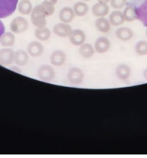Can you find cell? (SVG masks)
Here are the masks:
<instances>
[{"instance_id": "obj_18", "label": "cell", "mask_w": 147, "mask_h": 158, "mask_svg": "<svg viewBox=\"0 0 147 158\" xmlns=\"http://www.w3.org/2000/svg\"><path fill=\"white\" fill-rule=\"evenodd\" d=\"M79 53L83 58L89 59L93 56L94 53H95V49L90 43H83V45L80 46Z\"/></svg>"}, {"instance_id": "obj_3", "label": "cell", "mask_w": 147, "mask_h": 158, "mask_svg": "<svg viewBox=\"0 0 147 158\" xmlns=\"http://www.w3.org/2000/svg\"><path fill=\"white\" fill-rule=\"evenodd\" d=\"M18 0H0V19L9 17L17 8Z\"/></svg>"}, {"instance_id": "obj_8", "label": "cell", "mask_w": 147, "mask_h": 158, "mask_svg": "<svg viewBox=\"0 0 147 158\" xmlns=\"http://www.w3.org/2000/svg\"><path fill=\"white\" fill-rule=\"evenodd\" d=\"M69 41L72 45L76 46H80L85 43L86 40V33L81 29H74L71 32L70 35L69 36Z\"/></svg>"}, {"instance_id": "obj_23", "label": "cell", "mask_w": 147, "mask_h": 158, "mask_svg": "<svg viewBox=\"0 0 147 158\" xmlns=\"http://www.w3.org/2000/svg\"><path fill=\"white\" fill-rule=\"evenodd\" d=\"M50 30L47 27L36 28L35 30V36L39 41H46L50 38Z\"/></svg>"}, {"instance_id": "obj_21", "label": "cell", "mask_w": 147, "mask_h": 158, "mask_svg": "<svg viewBox=\"0 0 147 158\" xmlns=\"http://www.w3.org/2000/svg\"><path fill=\"white\" fill-rule=\"evenodd\" d=\"M72 9H73L76 15L82 17L87 14L88 11H89V6L84 2H78L74 5Z\"/></svg>"}, {"instance_id": "obj_35", "label": "cell", "mask_w": 147, "mask_h": 158, "mask_svg": "<svg viewBox=\"0 0 147 158\" xmlns=\"http://www.w3.org/2000/svg\"><path fill=\"white\" fill-rule=\"evenodd\" d=\"M66 1H69V0H66Z\"/></svg>"}, {"instance_id": "obj_31", "label": "cell", "mask_w": 147, "mask_h": 158, "mask_svg": "<svg viewBox=\"0 0 147 158\" xmlns=\"http://www.w3.org/2000/svg\"><path fill=\"white\" fill-rule=\"evenodd\" d=\"M143 77H144V78L147 80V69H145L144 72H143Z\"/></svg>"}, {"instance_id": "obj_19", "label": "cell", "mask_w": 147, "mask_h": 158, "mask_svg": "<svg viewBox=\"0 0 147 158\" xmlns=\"http://www.w3.org/2000/svg\"><path fill=\"white\" fill-rule=\"evenodd\" d=\"M29 60V55H28L26 51L20 49V50L16 51L15 52V60H14V62H15L17 66H24L25 65L27 64Z\"/></svg>"}, {"instance_id": "obj_24", "label": "cell", "mask_w": 147, "mask_h": 158, "mask_svg": "<svg viewBox=\"0 0 147 158\" xmlns=\"http://www.w3.org/2000/svg\"><path fill=\"white\" fill-rule=\"evenodd\" d=\"M15 35L12 32H4L0 38V44L4 47H9L15 43Z\"/></svg>"}, {"instance_id": "obj_26", "label": "cell", "mask_w": 147, "mask_h": 158, "mask_svg": "<svg viewBox=\"0 0 147 158\" xmlns=\"http://www.w3.org/2000/svg\"><path fill=\"white\" fill-rule=\"evenodd\" d=\"M135 51L139 56L147 55V42L145 40L139 41L135 46Z\"/></svg>"}, {"instance_id": "obj_25", "label": "cell", "mask_w": 147, "mask_h": 158, "mask_svg": "<svg viewBox=\"0 0 147 158\" xmlns=\"http://www.w3.org/2000/svg\"><path fill=\"white\" fill-rule=\"evenodd\" d=\"M18 9L22 15H29L32 11V5L29 0H22L18 3Z\"/></svg>"}, {"instance_id": "obj_29", "label": "cell", "mask_w": 147, "mask_h": 158, "mask_svg": "<svg viewBox=\"0 0 147 158\" xmlns=\"http://www.w3.org/2000/svg\"><path fill=\"white\" fill-rule=\"evenodd\" d=\"M5 32V26L4 24H3L2 22L0 20V38L2 37V35L4 34Z\"/></svg>"}, {"instance_id": "obj_5", "label": "cell", "mask_w": 147, "mask_h": 158, "mask_svg": "<svg viewBox=\"0 0 147 158\" xmlns=\"http://www.w3.org/2000/svg\"><path fill=\"white\" fill-rule=\"evenodd\" d=\"M55 76L53 67L49 65H42L38 69V77L44 82H51L54 80Z\"/></svg>"}, {"instance_id": "obj_12", "label": "cell", "mask_w": 147, "mask_h": 158, "mask_svg": "<svg viewBox=\"0 0 147 158\" xmlns=\"http://www.w3.org/2000/svg\"><path fill=\"white\" fill-rule=\"evenodd\" d=\"M110 48V41L106 37H99L95 43L94 49L99 53H104L106 52Z\"/></svg>"}, {"instance_id": "obj_30", "label": "cell", "mask_w": 147, "mask_h": 158, "mask_svg": "<svg viewBox=\"0 0 147 158\" xmlns=\"http://www.w3.org/2000/svg\"><path fill=\"white\" fill-rule=\"evenodd\" d=\"M45 1L49 2H51V3H52V4L55 5L57 3V2H58V0H45Z\"/></svg>"}, {"instance_id": "obj_27", "label": "cell", "mask_w": 147, "mask_h": 158, "mask_svg": "<svg viewBox=\"0 0 147 158\" xmlns=\"http://www.w3.org/2000/svg\"><path fill=\"white\" fill-rule=\"evenodd\" d=\"M41 6H43V10H44L45 13H46V16H50L55 12V5L52 4L51 2L47 1H43L41 3Z\"/></svg>"}, {"instance_id": "obj_16", "label": "cell", "mask_w": 147, "mask_h": 158, "mask_svg": "<svg viewBox=\"0 0 147 158\" xmlns=\"http://www.w3.org/2000/svg\"><path fill=\"white\" fill-rule=\"evenodd\" d=\"M109 21L110 25L113 26H120L125 22L124 16L121 11H112L109 16Z\"/></svg>"}, {"instance_id": "obj_4", "label": "cell", "mask_w": 147, "mask_h": 158, "mask_svg": "<svg viewBox=\"0 0 147 158\" xmlns=\"http://www.w3.org/2000/svg\"><path fill=\"white\" fill-rule=\"evenodd\" d=\"M67 79L72 85H80L84 80V73L78 67L70 68L68 71Z\"/></svg>"}, {"instance_id": "obj_10", "label": "cell", "mask_w": 147, "mask_h": 158, "mask_svg": "<svg viewBox=\"0 0 147 158\" xmlns=\"http://www.w3.org/2000/svg\"><path fill=\"white\" fill-rule=\"evenodd\" d=\"M109 6H108L107 3L98 2L95 3L92 8V12L93 15L96 17H104L109 13Z\"/></svg>"}, {"instance_id": "obj_33", "label": "cell", "mask_w": 147, "mask_h": 158, "mask_svg": "<svg viewBox=\"0 0 147 158\" xmlns=\"http://www.w3.org/2000/svg\"><path fill=\"white\" fill-rule=\"evenodd\" d=\"M83 1H86V2H88V1H90V0H83Z\"/></svg>"}, {"instance_id": "obj_11", "label": "cell", "mask_w": 147, "mask_h": 158, "mask_svg": "<svg viewBox=\"0 0 147 158\" xmlns=\"http://www.w3.org/2000/svg\"><path fill=\"white\" fill-rule=\"evenodd\" d=\"M66 60V55L63 51L55 50L51 54L50 63L54 66H61Z\"/></svg>"}, {"instance_id": "obj_14", "label": "cell", "mask_w": 147, "mask_h": 158, "mask_svg": "<svg viewBox=\"0 0 147 158\" xmlns=\"http://www.w3.org/2000/svg\"><path fill=\"white\" fill-rule=\"evenodd\" d=\"M116 35L121 41L126 42L133 37V32L130 28L120 27L116 31Z\"/></svg>"}, {"instance_id": "obj_15", "label": "cell", "mask_w": 147, "mask_h": 158, "mask_svg": "<svg viewBox=\"0 0 147 158\" xmlns=\"http://www.w3.org/2000/svg\"><path fill=\"white\" fill-rule=\"evenodd\" d=\"M75 13L72 8L70 7H64L60 10L59 12V19L62 23H69L73 20L75 17Z\"/></svg>"}, {"instance_id": "obj_20", "label": "cell", "mask_w": 147, "mask_h": 158, "mask_svg": "<svg viewBox=\"0 0 147 158\" xmlns=\"http://www.w3.org/2000/svg\"><path fill=\"white\" fill-rule=\"evenodd\" d=\"M95 26L97 30L100 32L106 33L110 30V23H109V19L104 18V17H99L95 22Z\"/></svg>"}, {"instance_id": "obj_22", "label": "cell", "mask_w": 147, "mask_h": 158, "mask_svg": "<svg viewBox=\"0 0 147 158\" xmlns=\"http://www.w3.org/2000/svg\"><path fill=\"white\" fill-rule=\"evenodd\" d=\"M123 14V16H124L125 20L127 22H133L136 19H137L135 7H134L133 5L129 4V3L128 5H126Z\"/></svg>"}, {"instance_id": "obj_2", "label": "cell", "mask_w": 147, "mask_h": 158, "mask_svg": "<svg viewBox=\"0 0 147 158\" xmlns=\"http://www.w3.org/2000/svg\"><path fill=\"white\" fill-rule=\"evenodd\" d=\"M129 4L135 7L137 19L147 26V0H131Z\"/></svg>"}, {"instance_id": "obj_34", "label": "cell", "mask_w": 147, "mask_h": 158, "mask_svg": "<svg viewBox=\"0 0 147 158\" xmlns=\"http://www.w3.org/2000/svg\"><path fill=\"white\" fill-rule=\"evenodd\" d=\"M146 36H147V29H146Z\"/></svg>"}, {"instance_id": "obj_6", "label": "cell", "mask_w": 147, "mask_h": 158, "mask_svg": "<svg viewBox=\"0 0 147 158\" xmlns=\"http://www.w3.org/2000/svg\"><path fill=\"white\" fill-rule=\"evenodd\" d=\"M29 28V23L25 18L21 16L15 17L10 24V29L14 33H22Z\"/></svg>"}, {"instance_id": "obj_7", "label": "cell", "mask_w": 147, "mask_h": 158, "mask_svg": "<svg viewBox=\"0 0 147 158\" xmlns=\"http://www.w3.org/2000/svg\"><path fill=\"white\" fill-rule=\"evenodd\" d=\"M53 33L59 37H69L72 32V27L68 23H57L53 26Z\"/></svg>"}, {"instance_id": "obj_1", "label": "cell", "mask_w": 147, "mask_h": 158, "mask_svg": "<svg viewBox=\"0 0 147 158\" xmlns=\"http://www.w3.org/2000/svg\"><path fill=\"white\" fill-rule=\"evenodd\" d=\"M31 21L36 28L45 27L46 25V15L41 4L35 6L31 12Z\"/></svg>"}, {"instance_id": "obj_17", "label": "cell", "mask_w": 147, "mask_h": 158, "mask_svg": "<svg viewBox=\"0 0 147 158\" xmlns=\"http://www.w3.org/2000/svg\"><path fill=\"white\" fill-rule=\"evenodd\" d=\"M130 74V67L126 64H120L116 69V75L120 80H128Z\"/></svg>"}, {"instance_id": "obj_28", "label": "cell", "mask_w": 147, "mask_h": 158, "mask_svg": "<svg viewBox=\"0 0 147 158\" xmlns=\"http://www.w3.org/2000/svg\"><path fill=\"white\" fill-rule=\"evenodd\" d=\"M109 2L111 7L116 10L123 9L125 6H126V0H110Z\"/></svg>"}, {"instance_id": "obj_13", "label": "cell", "mask_w": 147, "mask_h": 158, "mask_svg": "<svg viewBox=\"0 0 147 158\" xmlns=\"http://www.w3.org/2000/svg\"><path fill=\"white\" fill-rule=\"evenodd\" d=\"M44 52V47L39 42L32 41L28 46V52L32 57H39Z\"/></svg>"}, {"instance_id": "obj_32", "label": "cell", "mask_w": 147, "mask_h": 158, "mask_svg": "<svg viewBox=\"0 0 147 158\" xmlns=\"http://www.w3.org/2000/svg\"><path fill=\"white\" fill-rule=\"evenodd\" d=\"M97 1H98V2H101L107 3V2H109L110 1V0H97Z\"/></svg>"}, {"instance_id": "obj_9", "label": "cell", "mask_w": 147, "mask_h": 158, "mask_svg": "<svg viewBox=\"0 0 147 158\" xmlns=\"http://www.w3.org/2000/svg\"><path fill=\"white\" fill-rule=\"evenodd\" d=\"M15 52L12 49H2L0 50V63L3 66H9L15 60Z\"/></svg>"}]
</instances>
